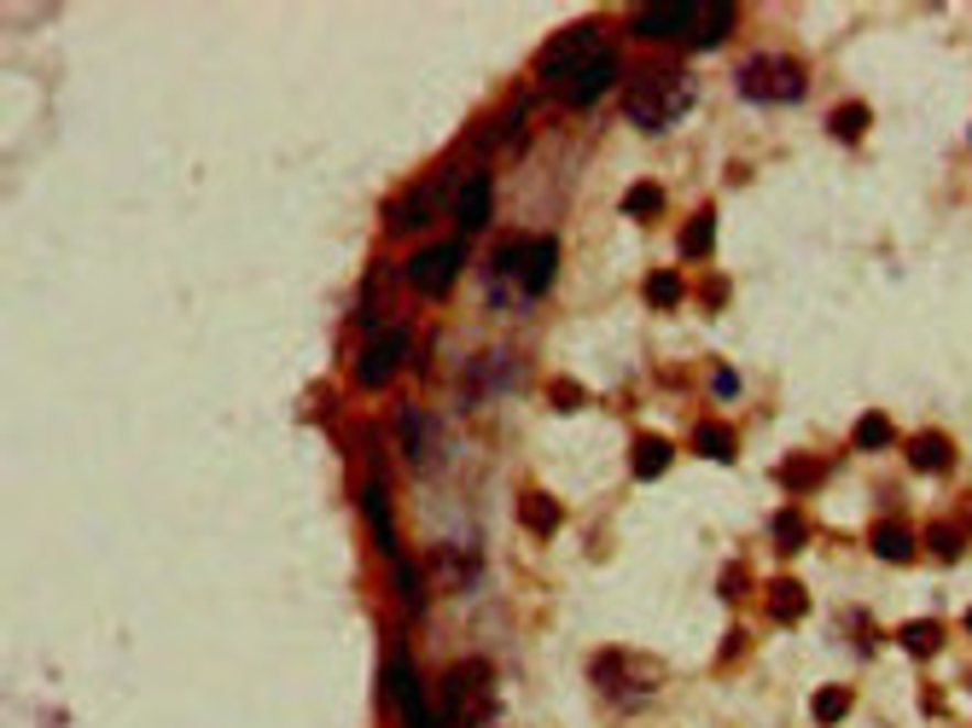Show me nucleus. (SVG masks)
Segmentation results:
<instances>
[{
	"label": "nucleus",
	"instance_id": "obj_1",
	"mask_svg": "<svg viewBox=\"0 0 972 728\" xmlns=\"http://www.w3.org/2000/svg\"><path fill=\"white\" fill-rule=\"evenodd\" d=\"M687 99H693V83L681 65H641L623 88V117L641 129H664L687 111Z\"/></svg>",
	"mask_w": 972,
	"mask_h": 728
},
{
	"label": "nucleus",
	"instance_id": "obj_2",
	"mask_svg": "<svg viewBox=\"0 0 972 728\" xmlns=\"http://www.w3.org/2000/svg\"><path fill=\"white\" fill-rule=\"evenodd\" d=\"M495 717V676L490 664L466 659L443 676V694H437V728H483Z\"/></svg>",
	"mask_w": 972,
	"mask_h": 728
},
{
	"label": "nucleus",
	"instance_id": "obj_3",
	"mask_svg": "<svg viewBox=\"0 0 972 728\" xmlns=\"http://www.w3.org/2000/svg\"><path fill=\"white\" fill-rule=\"evenodd\" d=\"M740 94L745 99H768V106H793L809 94V70L786 53H757L740 65Z\"/></svg>",
	"mask_w": 972,
	"mask_h": 728
},
{
	"label": "nucleus",
	"instance_id": "obj_4",
	"mask_svg": "<svg viewBox=\"0 0 972 728\" xmlns=\"http://www.w3.org/2000/svg\"><path fill=\"white\" fill-rule=\"evenodd\" d=\"M658 682H664V671L653 659H641V653H600L594 659V687L605 699H618V705H641V699H653L658 694Z\"/></svg>",
	"mask_w": 972,
	"mask_h": 728
},
{
	"label": "nucleus",
	"instance_id": "obj_5",
	"mask_svg": "<svg viewBox=\"0 0 972 728\" xmlns=\"http://www.w3.org/2000/svg\"><path fill=\"white\" fill-rule=\"evenodd\" d=\"M594 47H600V24H571V30H559L554 42L536 53V76H542L548 88H571L577 70L594 58Z\"/></svg>",
	"mask_w": 972,
	"mask_h": 728
},
{
	"label": "nucleus",
	"instance_id": "obj_6",
	"mask_svg": "<svg viewBox=\"0 0 972 728\" xmlns=\"http://www.w3.org/2000/svg\"><path fill=\"white\" fill-rule=\"evenodd\" d=\"M460 269H466V246L460 239H437V246H419L408 257V286L419 297H443L460 280Z\"/></svg>",
	"mask_w": 972,
	"mask_h": 728
},
{
	"label": "nucleus",
	"instance_id": "obj_7",
	"mask_svg": "<svg viewBox=\"0 0 972 728\" xmlns=\"http://www.w3.org/2000/svg\"><path fill=\"white\" fill-rule=\"evenodd\" d=\"M705 0H653V7H635L630 12V30L641 35V42H676V35H699L693 24H705Z\"/></svg>",
	"mask_w": 972,
	"mask_h": 728
},
{
	"label": "nucleus",
	"instance_id": "obj_8",
	"mask_svg": "<svg viewBox=\"0 0 972 728\" xmlns=\"http://www.w3.org/2000/svg\"><path fill=\"white\" fill-rule=\"evenodd\" d=\"M384 687H391V705L402 711V722H408V728H437V717L425 711V682L414 671L408 646H391V676H384Z\"/></svg>",
	"mask_w": 972,
	"mask_h": 728
},
{
	"label": "nucleus",
	"instance_id": "obj_9",
	"mask_svg": "<svg viewBox=\"0 0 972 728\" xmlns=\"http://www.w3.org/2000/svg\"><path fill=\"white\" fill-rule=\"evenodd\" d=\"M402 350H408V327H384V333H373V338H368V350H361V361H356V385H361V391H379L384 379L402 368Z\"/></svg>",
	"mask_w": 972,
	"mask_h": 728
},
{
	"label": "nucleus",
	"instance_id": "obj_10",
	"mask_svg": "<svg viewBox=\"0 0 972 728\" xmlns=\"http://www.w3.org/2000/svg\"><path fill=\"white\" fill-rule=\"evenodd\" d=\"M490 198H495V181H490V170H466L460 175V187H455V221L466 233L472 228H483V221H490Z\"/></svg>",
	"mask_w": 972,
	"mask_h": 728
},
{
	"label": "nucleus",
	"instance_id": "obj_11",
	"mask_svg": "<svg viewBox=\"0 0 972 728\" xmlns=\"http://www.w3.org/2000/svg\"><path fill=\"white\" fill-rule=\"evenodd\" d=\"M384 210H391V216H384V228H391V233H419L425 221L437 216V181H419V187H408L402 198H391Z\"/></svg>",
	"mask_w": 972,
	"mask_h": 728
},
{
	"label": "nucleus",
	"instance_id": "obj_12",
	"mask_svg": "<svg viewBox=\"0 0 972 728\" xmlns=\"http://www.w3.org/2000/svg\"><path fill=\"white\" fill-rule=\"evenodd\" d=\"M554 269H559V239H531V251L518 262V297H542L554 286Z\"/></svg>",
	"mask_w": 972,
	"mask_h": 728
},
{
	"label": "nucleus",
	"instance_id": "obj_13",
	"mask_svg": "<svg viewBox=\"0 0 972 728\" xmlns=\"http://www.w3.org/2000/svg\"><path fill=\"white\" fill-rule=\"evenodd\" d=\"M612 83H618V53L600 42V47H594V58L577 70V83L565 88V99H571V106H594V99H600L605 88H612Z\"/></svg>",
	"mask_w": 972,
	"mask_h": 728
},
{
	"label": "nucleus",
	"instance_id": "obj_14",
	"mask_svg": "<svg viewBox=\"0 0 972 728\" xmlns=\"http://www.w3.org/2000/svg\"><path fill=\"white\" fill-rule=\"evenodd\" d=\"M361 513H368V524H373V542L391 559H402V542H396V524H391V501H384V483H379V472H368L361 478Z\"/></svg>",
	"mask_w": 972,
	"mask_h": 728
},
{
	"label": "nucleus",
	"instance_id": "obj_15",
	"mask_svg": "<svg viewBox=\"0 0 972 728\" xmlns=\"http://www.w3.org/2000/svg\"><path fill=\"white\" fill-rule=\"evenodd\" d=\"M763 612L775 618V623H798V618L809 612L804 583H798V577H775V583H768V595H763Z\"/></svg>",
	"mask_w": 972,
	"mask_h": 728
},
{
	"label": "nucleus",
	"instance_id": "obj_16",
	"mask_svg": "<svg viewBox=\"0 0 972 728\" xmlns=\"http://www.w3.org/2000/svg\"><path fill=\"white\" fill-rule=\"evenodd\" d=\"M949 460H955V449H949V437H938V432H920L908 443V467L915 472H949Z\"/></svg>",
	"mask_w": 972,
	"mask_h": 728
},
{
	"label": "nucleus",
	"instance_id": "obj_17",
	"mask_svg": "<svg viewBox=\"0 0 972 728\" xmlns=\"http://www.w3.org/2000/svg\"><path fill=\"white\" fill-rule=\"evenodd\" d=\"M518 519L531 524L536 536H554L565 513H559V501H554V496H542V490H524V496H518Z\"/></svg>",
	"mask_w": 972,
	"mask_h": 728
},
{
	"label": "nucleus",
	"instance_id": "obj_18",
	"mask_svg": "<svg viewBox=\"0 0 972 728\" xmlns=\"http://www.w3.org/2000/svg\"><path fill=\"white\" fill-rule=\"evenodd\" d=\"M874 554H880V559H908V554H915V531H908L903 519L874 524Z\"/></svg>",
	"mask_w": 972,
	"mask_h": 728
},
{
	"label": "nucleus",
	"instance_id": "obj_19",
	"mask_svg": "<svg viewBox=\"0 0 972 728\" xmlns=\"http://www.w3.org/2000/svg\"><path fill=\"white\" fill-rule=\"evenodd\" d=\"M717 246V216L711 210H693L687 216V228H681V257H711Z\"/></svg>",
	"mask_w": 972,
	"mask_h": 728
},
{
	"label": "nucleus",
	"instance_id": "obj_20",
	"mask_svg": "<svg viewBox=\"0 0 972 728\" xmlns=\"http://www.w3.org/2000/svg\"><path fill=\"white\" fill-rule=\"evenodd\" d=\"M630 467H635V478H664V467H670V443H664V437H641L635 455H630Z\"/></svg>",
	"mask_w": 972,
	"mask_h": 728
},
{
	"label": "nucleus",
	"instance_id": "obj_21",
	"mask_svg": "<svg viewBox=\"0 0 972 728\" xmlns=\"http://www.w3.org/2000/svg\"><path fill=\"white\" fill-rule=\"evenodd\" d=\"M734 0H711V12H705V24H699V35L693 42L699 47H717V42H728V30H734Z\"/></svg>",
	"mask_w": 972,
	"mask_h": 728
},
{
	"label": "nucleus",
	"instance_id": "obj_22",
	"mask_svg": "<svg viewBox=\"0 0 972 728\" xmlns=\"http://www.w3.org/2000/svg\"><path fill=\"white\" fill-rule=\"evenodd\" d=\"M396 565V600H402V612H419L425 606V583H419V565L402 554V559H391Z\"/></svg>",
	"mask_w": 972,
	"mask_h": 728
},
{
	"label": "nucleus",
	"instance_id": "obj_23",
	"mask_svg": "<svg viewBox=\"0 0 972 728\" xmlns=\"http://www.w3.org/2000/svg\"><path fill=\"white\" fill-rule=\"evenodd\" d=\"M897 641H903V646H908V653H915V659H931V653H938V646H943V630H938V623H931V618H920V623H903V630H897Z\"/></svg>",
	"mask_w": 972,
	"mask_h": 728
},
{
	"label": "nucleus",
	"instance_id": "obj_24",
	"mask_svg": "<svg viewBox=\"0 0 972 728\" xmlns=\"http://www.w3.org/2000/svg\"><path fill=\"white\" fill-rule=\"evenodd\" d=\"M623 210H630L635 221H653L664 210V187H658V181H635V187L623 193Z\"/></svg>",
	"mask_w": 972,
	"mask_h": 728
},
{
	"label": "nucleus",
	"instance_id": "obj_25",
	"mask_svg": "<svg viewBox=\"0 0 972 728\" xmlns=\"http://www.w3.org/2000/svg\"><path fill=\"white\" fill-rule=\"evenodd\" d=\"M693 443H699V455H711V460H734V455H740L734 432H728V426H711V420L693 432Z\"/></svg>",
	"mask_w": 972,
	"mask_h": 728
},
{
	"label": "nucleus",
	"instance_id": "obj_26",
	"mask_svg": "<svg viewBox=\"0 0 972 728\" xmlns=\"http://www.w3.org/2000/svg\"><path fill=\"white\" fill-rule=\"evenodd\" d=\"M856 449H867V455L891 449V420H885V414H862V420H856Z\"/></svg>",
	"mask_w": 972,
	"mask_h": 728
},
{
	"label": "nucleus",
	"instance_id": "obj_27",
	"mask_svg": "<svg viewBox=\"0 0 972 728\" xmlns=\"http://www.w3.org/2000/svg\"><path fill=\"white\" fill-rule=\"evenodd\" d=\"M809 711H816V722H839L850 711V687H821V694L809 699Z\"/></svg>",
	"mask_w": 972,
	"mask_h": 728
},
{
	"label": "nucleus",
	"instance_id": "obj_28",
	"mask_svg": "<svg viewBox=\"0 0 972 728\" xmlns=\"http://www.w3.org/2000/svg\"><path fill=\"white\" fill-rule=\"evenodd\" d=\"M646 303H653V309H676V303H681V280L676 274H646Z\"/></svg>",
	"mask_w": 972,
	"mask_h": 728
},
{
	"label": "nucleus",
	"instance_id": "obj_29",
	"mask_svg": "<svg viewBox=\"0 0 972 728\" xmlns=\"http://www.w3.org/2000/svg\"><path fill=\"white\" fill-rule=\"evenodd\" d=\"M804 536H809V531H804V513H798V508H786V513H775V542H780V548H786V554H793V548H798V542H804Z\"/></svg>",
	"mask_w": 972,
	"mask_h": 728
},
{
	"label": "nucleus",
	"instance_id": "obj_30",
	"mask_svg": "<svg viewBox=\"0 0 972 728\" xmlns=\"http://www.w3.org/2000/svg\"><path fill=\"white\" fill-rule=\"evenodd\" d=\"M396 420H402V449H408V460H419L425 455V420H419V409H402Z\"/></svg>",
	"mask_w": 972,
	"mask_h": 728
},
{
	"label": "nucleus",
	"instance_id": "obj_31",
	"mask_svg": "<svg viewBox=\"0 0 972 728\" xmlns=\"http://www.w3.org/2000/svg\"><path fill=\"white\" fill-rule=\"evenodd\" d=\"M862 129H867V106H839L833 111V134L839 140H856Z\"/></svg>",
	"mask_w": 972,
	"mask_h": 728
},
{
	"label": "nucleus",
	"instance_id": "obj_32",
	"mask_svg": "<svg viewBox=\"0 0 972 728\" xmlns=\"http://www.w3.org/2000/svg\"><path fill=\"white\" fill-rule=\"evenodd\" d=\"M931 554H943V559L961 554V531H955V524H931Z\"/></svg>",
	"mask_w": 972,
	"mask_h": 728
},
{
	"label": "nucleus",
	"instance_id": "obj_33",
	"mask_svg": "<svg viewBox=\"0 0 972 728\" xmlns=\"http://www.w3.org/2000/svg\"><path fill=\"white\" fill-rule=\"evenodd\" d=\"M554 402H559V409H577L582 391H577V385H554Z\"/></svg>",
	"mask_w": 972,
	"mask_h": 728
},
{
	"label": "nucleus",
	"instance_id": "obj_34",
	"mask_svg": "<svg viewBox=\"0 0 972 728\" xmlns=\"http://www.w3.org/2000/svg\"><path fill=\"white\" fill-rule=\"evenodd\" d=\"M966 630H972V612H966Z\"/></svg>",
	"mask_w": 972,
	"mask_h": 728
}]
</instances>
